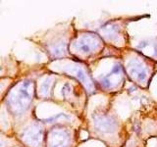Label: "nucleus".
Masks as SVG:
<instances>
[{
	"instance_id": "7",
	"label": "nucleus",
	"mask_w": 157,
	"mask_h": 147,
	"mask_svg": "<svg viewBox=\"0 0 157 147\" xmlns=\"http://www.w3.org/2000/svg\"><path fill=\"white\" fill-rule=\"evenodd\" d=\"M127 70L129 76L139 83L145 82L147 77H148L147 68L144 65V63L136 60V59H132L130 61V63L128 64Z\"/></svg>"
},
{
	"instance_id": "4",
	"label": "nucleus",
	"mask_w": 157,
	"mask_h": 147,
	"mask_svg": "<svg viewBox=\"0 0 157 147\" xmlns=\"http://www.w3.org/2000/svg\"><path fill=\"white\" fill-rule=\"evenodd\" d=\"M22 139L26 144L31 147H38L42 144L43 130L37 124H33L22 132Z\"/></svg>"
},
{
	"instance_id": "2",
	"label": "nucleus",
	"mask_w": 157,
	"mask_h": 147,
	"mask_svg": "<svg viewBox=\"0 0 157 147\" xmlns=\"http://www.w3.org/2000/svg\"><path fill=\"white\" fill-rule=\"evenodd\" d=\"M124 71L120 63L115 64L112 70L100 78V85L105 89H114L123 81Z\"/></svg>"
},
{
	"instance_id": "8",
	"label": "nucleus",
	"mask_w": 157,
	"mask_h": 147,
	"mask_svg": "<svg viewBox=\"0 0 157 147\" xmlns=\"http://www.w3.org/2000/svg\"><path fill=\"white\" fill-rule=\"evenodd\" d=\"M137 49L149 57H157V42L155 41H141L137 45Z\"/></svg>"
},
{
	"instance_id": "9",
	"label": "nucleus",
	"mask_w": 157,
	"mask_h": 147,
	"mask_svg": "<svg viewBox=\"0 0 157 147\" xmlns=\"http://www.w3.org/2000/svg\"><path fill=\"white\" fill-rule=\"evenodd\" d=\"M75 76L80 81L83 85L86 86V88L88 90V92H92L94 89V86H93V83L90 81V78L88 77V76L86 74L85 70L81 67H78L75 69Z\"/></svg>"
},
{
	"instance_id": "11",
	"label": "nucleus",
	"mask_w": 157,
	"mask_h": 147,
	"mask_svg": "<svg viewBox=\"0 0 157 147\" xmlns=\"http://www.w3.org/2000/svg\"><path fill=\"white\" fill-rule=\"evenodd\" d=\"M101 31L105 33V36L108 38H113V36H115L114 34H118V28L117 26L113 24H107L106 26L101 28Z\"/></svg>"
},
{
	"instance_id": "14",
	"label": "nucleus",
	"mask_w": 157,
	"mask_h": 147,
	"mask_svg": "<svg viewBox=\"0 0 157 147\" xmlns=\"http://www.w3.org/2000/svg\"><path fill=\"white\" fill-rule=\"evenodd\" d=\"M71 93V85L69 83H65L62 87V90H61V94L64 97H67L69 94Z\"/></svg>"
},
{
	"instance_id": "13",
	"label": "nucleus",
	"mask_w": 157,
	"mask_h": 147,
	"mask_svg": "<svg viewBox=\"0 0 157 147\" xmlns=\"http://www.w3.org/2000/svg\"><path fill=\"white\" fill-rule=\"evenodd\" d=\"M59 119H66V120H69V119H70V117H69L68 115H66V114L60 113V114H57L56 116H52L50 118H47V119L43 120V122L44 123H55Z\"/></svg>"
},
{
	"instance_id": "5",
	"label": "nucleus",
	"mask_w": 157,
	"mask_h": 147,
	"mask_svg": "<svg viewBox=\"0 0 157 147\" xmlns=\"http://www.w3.org/2000/svg\"><path fill=\"white\" fill-rule=\"evenodd\" d=\"M71 141V134L65 129H53L48 134L49 147H69Z\"/></svg>"
},
{
	"instance_id": "1",
	"label": "nucleus",
	"mask_w": 157,
	"mask_h": 147,
	"mask_svg": "<svg viewBox=\"0 0 157 147\" xmlns=\"http://www.w3.org/2000/svg\"><path fill=\"white\" fill-rule=\"evenodd\" d=\"M33 96V82L24 81L15 87L7 98V105L14 115L20 116L31 105Z\"/></svg>"
},
{
	"instance_id": "12",
	"label": "nucleus",
	"mask_w": 157,
	"mask_h": 147,
	"mask_svg": "<svg viewBox=\"0 0 157 147\" xmlns=\"http://www.w3.org/2000/svg\"><path fill=\"white\" fill-rule=\"evenodd\" d=\"M52 83H53V81H52L51 77H48L43 81L42 85H41V92H42V95L44 97L49 96V93H50V91H51Z\"/></svg>"
},
{
	"instance_id": "10",
	"label": "nucleus",
	"mask_w": 157,
	"mask_h": 147,
	"mask_svg": "<svg viewBox=\"0 0 157 147\" xmlns=\"http://www.w3.org/2000/svg\"><path fill=\"white\" fill-rule=\"evenodd\" d=\"M50 53L52 54V56L54 57H61L66 55L67 53V48H66V43L60 42L58 44H54L50 47Z\"/></svg>"
},
{
	"instance_id": "3",
	"label": "nucleus",
	"mask_w": 157,
	"mask_h": 147,
	"mask_svg": "<svg viewBox=\"0 0 157 147\" xmlns=\"http://www.w3.org/2000/svg\"><path fill=\"white\" fill-rule=\"evenodd\" d=\"M101 44L100 38L95 34H86L82 36L74 44L75 49L82 54H90L99 48Z\"/></svg>"
},
{
	"instance_id": "6",
	"label": "nucleus",
	"mask_w": 157,
	"mask_h": 147,
	"mask_svg": "<svg viewBox=\"0 0 157 147\" xmlns=\"http://www.w3.org/2000/svg\"><path fill=\"white\" fill-rule=\"evenodd\" d=\"M93 124L95 129L102 134H110L115 131L118 123L114 117L106 114H97L93 116Z\"/></svg>"
}]
</instances>
